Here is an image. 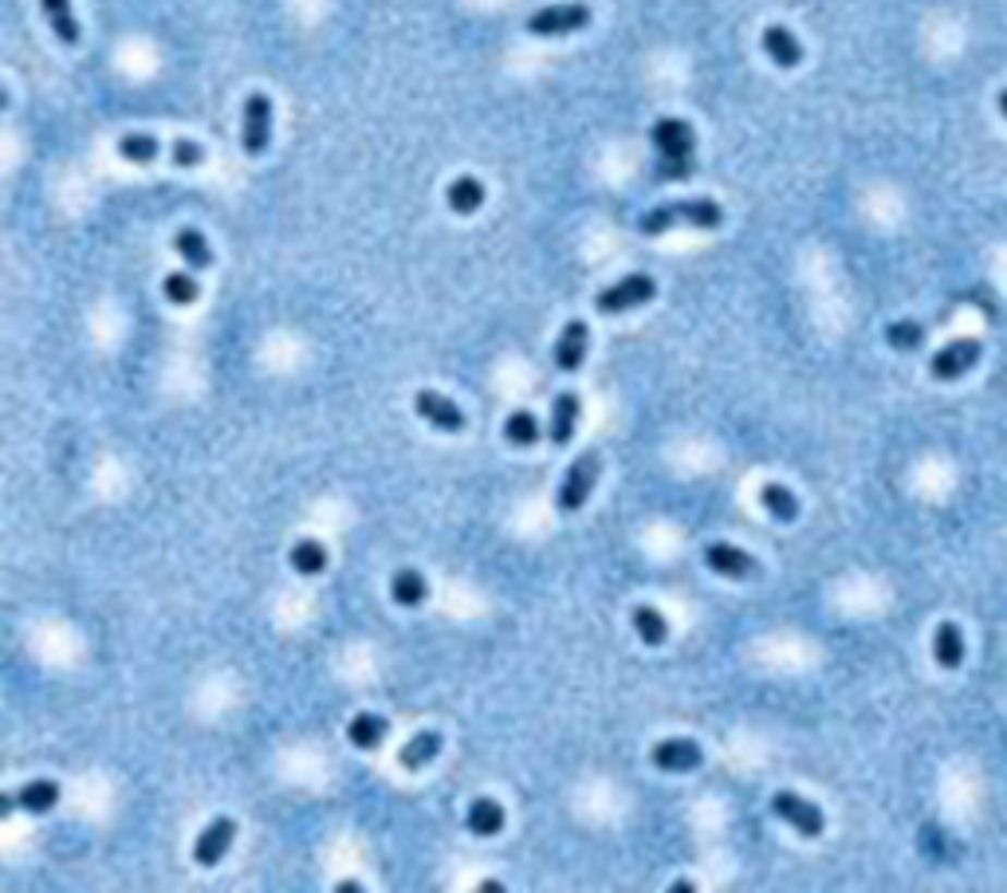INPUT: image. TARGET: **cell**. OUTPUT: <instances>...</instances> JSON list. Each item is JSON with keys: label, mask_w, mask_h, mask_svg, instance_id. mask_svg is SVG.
<instances>
[{"label": "cell", "mask_w": 1007, "mask_h": 893, "mask_svg": "<svg viewBox=\"0 0 1007 893\" xmlns=\"http://www.w3.org/2000/svg\"><path fill=\"white\" fill-rule=\"evenodd\" d=\"M205 161V150L197 146V142H190V138H182V142H173V166H202Z\"/></svg>", "instance_id": "32"}, {"label": "cell", "mask_w": 1007, "mask_h": 893, "mask_svg": "<svg viewBox=\"0 0 1007 893\" xmlns=\"http://www.w3.org/2000/svg\"><path fill=\"white\" fill-rule=\"evenodd\" d=\"M173 252L190 264V271L213 268V249H209V241H205V232H197V229H178V237H173Z\"/></svg>", "instance_id": "16"}, {"label": "cell", "mask_w": 1007, "mask_h": 893, "mask_svg": "<svg viewBox=\"0 0 1007 893\" xmlns=\"http://www.w3.org/2000/svg\"><path fill=\"white\" fill-rule=\"evenodd\" d=\"M591 24V9L583 0H567V4H551V9H539L527 16V32L532 36H571V32H583Z\"/></svg>", "instance_id": "5"}, {"label": "cell", "mask_w": 1007, "mask_h": 893, "mask_svg": "<svg viewBox=\"0 0 1007 893\" xmlns=\"http://www.w3.org/2000/svg\"><path fill=\"white\" fill-rule=\"evenodd\" d=\"M999 111H1004V119H1007V87L999 90Z\"/></svg>", "instance_id": "34"}, {"label": "cell", "mask_w": 1007, "mask_h": 893, "mask_svg": "<svg viewBox=\"0 0 1007 893\" xmlns=\"http://www.w3.org/2000/svg\"><path fill=\"white\" fill-rule=\"evenodd\" d=\"M413 410H417L422 422H429L434 430H441V433H464V425H469V418H464L461 406L449 402L445 394H434V390L417 394V398H413Z\"/></svg>", "instance_id": "9"}, {"label": "cell", "mask_w": 1007, "mask_h": 893, "mask_svg": "<svg viewBox=\"0 0 1007 893\" xmlns=\"http://www.w3.org/2000/svg\"><path fill=\"white\" fill-rule=\"evenodd\" d=\"M772 811H776L787 826H796L803 838H818V834L826 831L823 811H818L811 799H803V795H796V792H776V795H772Z\"/></svg>", "instance_id": "8"}, {"label": "cell", "mask_w": 1007, "mask_h": 893, "mask_svg": "<svg viewBox=\"0 0 1007 893\" xmlns=\"http://www.w3.org/2000/svg\"><path fill=\"white\" fill-rule=\"evenodd\" d=\"M390 594H393V603H398V606H422L425 599H429V582H425L422 571L402 567V571H393Z\"/></svg>", "instance_id": "18"}, {"label": "cell", "mask_w": 1007, "mask_h": 893, "mask_svg": "<svg viewBox=\"0 0 1007 893\" xmlns=\"http://www.w3.org/2000/svg\"><path fill=\"white\" fill-rule=\"evenodd\" d=\"M441 756V733H417L402 752H398V763L405 772H422L425 763H434Z\"/></svg>", "instance_id": "19"}, {"label": "cell", "mask_w": 1007, "mask_h": 893, "mask_svg": "<svg viewBox=\"0 0 1007 893\" xmlns=\"http://www.w3.org/2000/svg\"><path fill=\"white\" fill-rule=\"evenodd\" d=\"M650 760H654V768H662V772H696L701 763H705V752H701V744L696 740H662L654 744V752H650Z\"/></svg>", "instance_id": "11"}, {"label": "cell", "mask_w": 1007, "mask_h": 893, "mask_svg": "<svg viewBox=\"0 0 1007 893\" xmlns=\"http://www.w3.org/2000/svg\"><path fill=\"white\" fill-rule=\"evenodd\" d=\"M980 354H984L980 339H953V342H945L937 354H933V362H929V374H933L937 382H957V378H964L972 366H976Z\"/></svg>", "instance_id": "7"}, {"label": "cell", "mask_w": 1007, "mask_h": 893, "mask_svg": "<svg viewBox=\"0 0 1007 893\" xmlns=\"http://www.w3.org/2000/svg\"><path fill=\"white\" fill-rule=\"evenodd\" d=\"M386 733H390V721L378 713H359L351 724H347V736H351L354 748H363V752H371V748H378V744L386 740Z\"/></svg>", "instance_id": "22"}, {"label": "cell", "mask_w": 1007, "mask_h": 893, "mask_svg": "<svg viewBox=\"0 0 1007 893\" xmlns=\"http://www.w3.org/2000/svg\"><path fill=\"white\" fill-rule=\"evenodd\" d=\"M292 567L300 575H319L327 571V547L319 540H300L292 547Z\"/></svg>", "instance_id": "29"}, {"label": "cell", "mask_w": 1007, "mask_h": 893, "mask_svg": "<svg viewBox=\"0 0 1007 893\" xmlns=\"http://www.w3.org/2000/svg\"><path fill=\"white\" fill-rule=\"evenodd\" d=\"M760 504H764L767 516L779 523L799 520V496L787 488V484H764V488H760Z\"/></svg>", "instance_id": "23"}, {"label": "cell", "mask_w": 1007, "mask_h": 893, "mask_svg": "<svg viewBox=\"0 0 1007 893\" xmlns=\"http://www.w3.org/2000/svg\"><path fill=\"white\" fill-rule=\"evenodd\" d=\"M886 339H889V347H894V351H917V347L925 342V327H921V323H913V319H897V323H889V327H886Z\"/></svg>", "instance_id": "31"}, {"label": "cell", "mask_w": 1007, "mask_h": 893, "mask_svg": "<svg viewBox=\"0 0 1007 893\" xmlns=\"http://www.w3.org/2000/svg\"><path fill=\"white\" fill-rule=\"evenodd\" d=\"M705 563L716 575H725V579H752V575H760V563L748 552H740V547H732V543H708Z\"/></svg>", "instance_id": "13"}, {"label": "cell", "mask_w": 1007, "mask_h": 893, "mask_svg": "<svg viewBox=\"0 0 1007 893\" xmlns=\"http://www.w3.org/2000/svg\"><path fill=\"white\" fill-rule=\"evenodd\" d=\"M464 826L481 838H493V834L504 831V807L496 799H473L469 804V814H464Z\"/></svg>", "instance_id": "20"}, {"label": "cell", "mask_w": 1007, "mask_h": 893, "mask_svg": "<svg viewBox=\"0 0 1007 893\" xmlns=\"http://www.w3.org/2000/svg\"><path fill=\"white\" fill-rule=\"evenodd\" d=\"M933 657H937L941 669H960L964 662V633L957 623H941L933 633Z\"/></svg>", "instance_id": "15"}, {"label": "cell", "mask_w": 1007, "mask_h": 893, "mask_svg": "<svg viewBox=\"0 0 1007 893\" xmlns=\"http://www.w3.org/2000/svg\"><path fill=\"white\" fill-rule=\"evenodd\" d=\"M241 146L248 158H260L272 146V99L264 90H252L244 99V126H241Z\"/></svg>", "instance_id": "6"}, {"label": "cell", "mask_w": 1007, "mask_h": 893, "mask_svg": "<svg viewBox=\"0 0 1007 893\" xmlns=\"http://www.w3.org/2000/svg\"><path fill=\"white\" fill-rule=\"evenodd\" d=\"M161 295L170 303H178V307H190V303H197L202 288H197V280H193L190 271H170V276L161 280Z\"/></svg>", "instance_id": "30"}, {"label": "cell", "mask_w": 1007, "mask_h": 893, "mask_svg": "<svg viewBox=\"0 0 1007 893\" xmlns=\"http://www.w3.org/2000/svg\"><path fill=\"white\" fill-rule=\"evenodd\" d=\"M16 795H21V807L28 814H48V811H56V804H60V783L56 780H32V783H24Z\"/></svg>", "instance_id": "25"}, {"label": "cell", "mask_w": 1007, "mask_h": 893, "mask_svg": "<svg viewBox=\"0 0 1007 893\" xmlns=\"http://www.w3.org/2000/svg\"><path fill=\"white\" fill-rule=\"evenodd\" d=\"M445 202H449V209L457 213V217H469V213H476L484 205V181L481 178H457L449 190H445Z\"/></svg>", "instance_id": "21"}, {"label": "cell", "mask_w": 1007, "mask_h": 893, "mask_svg": "<svg viewBox=\"0 0 1007 893\" xmlns=\"http://www.w3.org/2000/svg\"><path fill=\"white\" fill-rule=\"evenodd\" d=\"M677 225H693V229H720V225H725V209H720L716 202H708V197H696V202H674V205H662V209L642 213L638 229H642L645 237H662V232L677 229Z\"/></svg>", "instance_id": "1"}, {"label": "cell", "mask_w": 1007, "mask_h": 893, "mask_svg": "<svg viewBox=\"0 0 1007 893\" xmlns=\"http://www.w3.org/2000/svg\"><path fill=\"white\" fill-rule=\"evenodd\" d=\"M359 890H363L359 882H339V893H359Z\"/></svg>", "instance_id": "33"}, {"label": "cell", "mask_w": 1007, "mask_h": 893, "mask_svg": "<svg viewBox=\"0 0 1007 893\" xmlns=\"http://www.w3.org/2000/svg\"><path fill=\"white\" fill-rule=\"evenodd\" d=\"M579 410H583L579 394H559V398H555V406H551V442L555 445H567L574 437Z\"/></svg>", "instance_id": "24"}, {"label": "cell", "mask_w": 1007, "mask_h": 893, "mask_svg": "<svg viewBox=\"0 0 1007 893\" xmlns=\"http://www.w3.org/2000/svg\"><path fill=\"white\" fill-rule=\"evenodd\" d=\"M598 472H603V461H598V452H579L571 461V469H567L563 484H559V512H579L586 504V496L595 492L598 484Z\"/></svg>", "instance_id": "3"}, {"label": "cell", "mask_w": 1007, "mask_h": 893, "mask_svg": "<svg viewBox=\"0 0 1007 893\" xmlns=\"http://www.w3.org/2000/svg\"><path fill=\"white\" fill-rule=\"evenodd\" d=\"M630 623H634L638 638H642L645 645H665V638H669V623H665L662 611H654V606H634Z\"/></svg>", "instance_id": "26"}, {"label": "cell", "mask_w": 1007, "mask_h": 893, "mask_svg": "<svg viewBox=\"0 0 1007 893\" xmlns=\"http://www.w3.org/2000/svg\"><path fill=\"white\" fill-rule=\"evenodd\" d=\"M504 437L512 445H520V449H527V445L539 442V422H535L532 410H512L508 413V422H504Z\"/></svg>", "instance_id": "27"}, {"label": "cell", "mask_w": 1007, "mask_h": 893, "mask_svg": "<svg viewBox=\"0 0 1007 893\" xmlns=\"http://www.w3.org/2000/svg\"><path fill=\"white\" fill-rule=\"evenodd\" d=\"M232 838H236V823L225 819V814L221 819H213V823L202 831V838L193 843V862L205 866V870H209V866H221V858L229 854Z\"/></svg>", "instance_id": "10"}, {"label": "cell", "mask_w": 1007, "mask_h": 893, "mask_svg": "<svg viewBox=\"0 0 1007 893\" xmlns=\"http://www.w3.org/2000/svg\"><path fill=\"white\" fill-rule=\"evenodd\" d=\"M40 9H44V16H48L51 32H56V40L75 48V44H80V21H75V12H71V0H40Z\"/></svg>", "instance_id": "17"}, {"label": "cell", "mask_w": 1007, "mask_h": 893, "mask_svg": "<svg viewBox=\"0 0 1007 893\" xmlns=\"http://www.w3.org/2000/svg\"><path fill=\"white\" fill-rule=\"evenodd\" d=\"M650 138H654V150L662 154V178H686L689 170H693V150H696V138H693V126L681 119H657L654 131H650Z\"/></svg>", "instance_id": "2"}, {"label": "cell", "mask_w": 1007, "mask_h": 893, "mask_svg": "<svg viewBox=\"0 0 1007 893\" xmlns=\"http://www.w3.org/2000/svg\"><path fill=\"white\" fill-rule=\"evenodd\" d=\"M764 56L776 68L791 71L803 63V44L796 40V32L784 28V24H772V28H764Z\"/></svg>", "instance_id": "14"}, {"label": "cell", "mask_w": 1007, "mask_h": 893, "mask_svg": "<svg viewBox=\"0 0 1007 893\" xmlns=\"http://www.w3.org/2000/svg\"><path fill=\"white\" fill-rule=\"evenodd\" d=\"M586 347H591V327L583 319H571L563 327V335L555 339V366L563 374H574L586 362Z\"/></svg>", "instance_id": "12"}, {"label": "cell", "mask_w": 1007, "mask_h": 893, "mask_svg": "<svg viewBox=\"0 0 1007 893\" xmlns=\"http://www.w3.org/2000/svg\"><path fill=\"white\" fill-rule=\"evenodd\" d=\"M657 295V283L654 276H645V271H634V276H622L618 283H610V288H603L595 295V307L603 315H622L630 312V307H642V303H650Z\"/></svg>", "instance_id": "4"}, {"label": "cell", "mask_w": 1007, "mask_h": 893, "mask_svg": "<svg viewBox=\"0 0 1007 893\" xmlns=\"http://www.w3.org/2000/svg\"><path fill=\"white\" fill-rule=\"evenodd\" d=\"M119 154L126 161H134V166H150V161L161 154V142L154 138V134H122Z\"/></svg>", "instance_id": "28"}]
</instances>
